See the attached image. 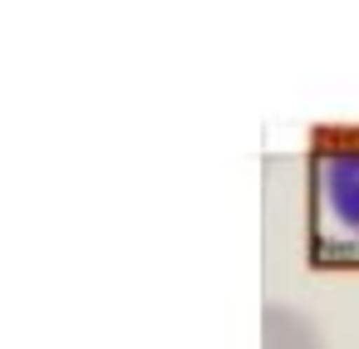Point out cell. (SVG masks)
Segmentation results:
<instances>
[{"label":"cell","instance_id":"cell-1","mask_svg":"<svg viewBox=\"0 0 359 349\" xmlns=\"http://www.w3.org/2000/svg\"><path fill=\"white\" fill-rule=\"evenodd\" d=\"M315 251L325 261H359V138H325L310 158Z\"/></svg>","mask_w":359,"mask_h":349},{"label":"cell","instance_id":"cell-2","mask_svg":"<svg viewBox=\"0 0 359 349\" xmlns=\"http://www.w3.org/2000/svg\"><path fill=\"white\" fill-rule=\"evenodd\" d=\"M261 349H325L320 329L310 315H300L295 305H266L261 310Z\"/></svg>","mask_w":359,"mask_h":349}]
</instances>
